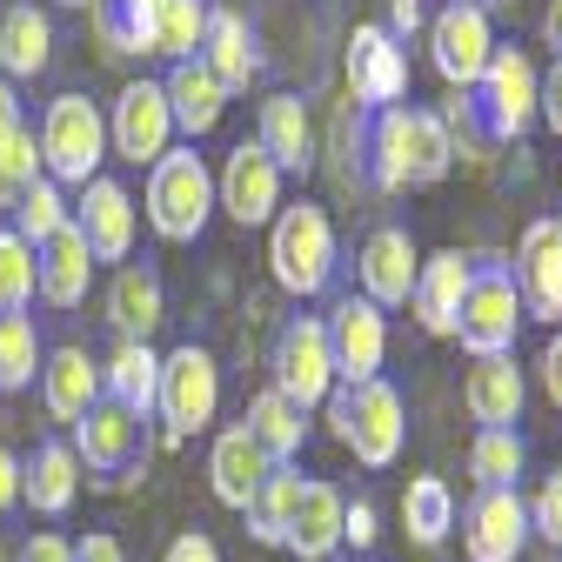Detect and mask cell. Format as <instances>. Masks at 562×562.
<instances>
[{
    "label": "cell",
    "mask_w": 562,
    "mask_h": 562,
    "mask_svg": "<svg viewBox=\"0 0 562 562\" xmlns=\"http://www.w3.org/2000/svg\"><path fill=\"white\" fill-rule=\"evenodd\" d=\"M328 422H335V442L356 456L362 469H389L402 456V436H408V422H402V395L375 375V382H341L328 395Z\"/></svg>",
    "instance_id": "obj_4"
},
{
    "label": "cell",
    "mask_w": 562,
    "mask_h": 562,
    "mask_svg": "<svg viewBox=\"0 0 562 562\" xmlns=\"http://www.w3.org/2000/svg\"><path fill=\"white\" fill-rule=\"evenodd\" d=\"M34 140H41V175L54 188H88L94 168L108 161V114L88 94H54Z\"/></svg>",
    "instance_id": "obj_3"
},
{
    "label": "cell",
    "mask_w": 562,
    "mask_h": 562,
    "mask_svg": "<svg viewBox=\"0 0 562 562\" xmlns=\"http://www.w3.org/2000/svg\"><path fill=\"white\" fill-rule=\"evenodd\" d=\"M522 369H516V356H475V369H469V382H462V402H469V415L482 422V429H509V422L522 415Z\"/></svg>",
    "instance_id": "obj_29"
},
{
    "label": "cell",
    "mask_w": 562,
    "mask_h": 562,
    "mask_svg": "<svg viewBox=\"0 0 562 562\" xmlns=\"http://www.w3.org/2000/svg\"><path fill=\"white\" fill-rule=\"evenodd\" d=\"M161 562H222V549L207 542L201 529H181V536L168 542V555H161Z\"/></svg>",
    "instance_id": "obj_46"
},
{
    "label": "cell",
    "mask_w": 562,
    "mask_h": 562,
    "mask_svg": "<svg viewBox=\"0 0 562 562\" xmlns=\"http://www.w3.org/2000/svg\"><path fill=\"white\" fill-rule=\"evenodd\" d=\"M542 389H549V402L562 408V328H555L549 348H542Z\"/></svg>",
    "instance_id": "obj_49"
},
{
    "label": "cell",
    "mask_w": 562,
    "mask_h": 562,
    "mask_svg": "<svg viewBox=\"0 0 562 562\" xmlns=\"http://www.w3.org/2000/svg\"><path fill=\"white\" fill-rule=\"evenodd\" d=\"M207 34V0H155V54L194 60Z\"/></svg>",
    "instance_id": "obj_38"
},
{
    "label": "cell",
    "mask_w": 562,
    "mask_h": 562,
    "mask_svg": "<svg viewBox=\"0 0 562 562\" xmlns=\"http://www.w3.org/2000/svg\"><path fill=\"white\" fill-rule=\"evenodd\" d=\"M148 228L161 241H194L207 228V207H215V175L194 148H168L155 168H148Z\"/></svg>",
    "instance_id": "obj_5"
},
{
    "label": "cell",
    "mask_w": 562,
    "mask_h": 562,
    "mask_svg": "<svg viewBox=\"0 0 562 562\" xmlns=\"http://www.w3.org/2000/svg\"><path fill=\"white\" fill-rule=\"evenodd\" d=\"M47 348H41V328L34 315H0V395H14L41 375Z\"/></svg>",
    "instance_id": "obj_37"
},
{
    "label": "cell",
    "mask_w": 562,
    "mask_h": 562,
    "mask_svg": "<svg viewBox=\"0 0 562 562\" xmlns=\"http://www.w3.org/2000/svg\"><path fill=\"white\" fill-rule=\"evenodd\" d=\"M155 389H161V356L148 341H121L101 369V395L134 408V415H155Z\"/></svg>",
    "instance_id": "obj_31"
},
{
    "label": "cell",
    "mask_w": 562,
    "mask_h": 562,
    "mask_svg": "<svg viewBox=\"0 0 562 562\" xmlns=\"http://www.w3.org/2000/svg\"><path fill=\"white\" fill-rule=\"evenodd\" d=\"M75 228H81V241H88L94 261H127V255H134V228H140V207H134V194H127L121 181L94 175V181L81 188Z\"/></svg>",
    "instance_id": "obj_16"
},
{
    "label": "cell",
    "mask_w": 562,
    "mask_h": 562,
    "mask_svg": "<svg viewBox=\"0 0 562 562\" xmlns=\"http://www.w3.org/2000/svg\"><path fill=\"white\" fill-rule=\"evenodd\" d=\"M75 562H127V549H121L108 529H94V536H81V542H75Z\"/></svg>",
    "instance_id": "obj_48"
},
{
    "label": "cell",
    "mask_w": 562,
    "mask_h": 562,
    "mask_svg": "<svg viewBox=\"0 0 562 562\" xmlns=\"http://www.w3.org/2000/svg\"><path fill=\"white\" fill-rule=\"evenodd\" d=\"M67 222H75V207H67V194H60V188H54L47 175H41V181H34V188H27L21 201H14V235H21L27 248L54 241V235H60Z\"/></svg>",
    "instance_id": "obj_40"
},
{
    "label": "cell",
    "mask_w": 562,
    "mask_h": 562,
    "mask_svg": "<svg viewBox=\"0 0 562 562\" xmlns=\"http://www.w3.org/2000/svg\"><path fill=\"white\" fill-rule=\"evenodd\" d=\"M75 456H81V475H101V482H134L148 469V422L121 402H94L81 422H75Z\"/></svg>",
    "instance_id": "obj_9"
},
{
    "label": "cell",
    "mask_w": 562,
    "mask_h": 562,
    "mask_svg": "<svg viewBox=\"0 0 562 562\" xmlns=\"http://www.w3.org/2000/svg\"><path fill=\"white\" fill-rule=\"evenodd\" d=\"M255 148H261L281 175H308V168H315L308 108H302L295 94H268V101H261V127H255Z\"/></svg>",
    "instance_id": "obj_25"
},
{
    "label": "cell",
    "mask_w": 562,
    "mask_h": 562,
    "mask_svg": "<svg viewBox=\"0 0 562 562\" xmlns=\"http://www.w3.org/2000/svg\"><path fill=\"white\" fill-rule=\"evenodd\" d=\"M34 181H41V140H34V127L21 121L8 140H0V207L14 215V201H21Z\"/></svg>",
    "instance_id": "obj_42"
},
{
    "label": "cell",
    "mask_w": 562,
    "mask_h": 562,
    "mask_svg": "<svg viewBox=\"0 0 562 562\" xmlns=\"http://www.w3.org/2000/svg\"><path fill=\"white\" fill-rule=\"evenodd\" d=\"M281 462L241 429V422H235V429H222L215 436V456H207V482H215V503H228V509H248L255 503V488L274 475Z\"/></svg>",
    "instance_id": "obj_20"
},
{
    "label": "cell",
    "mask_w": 562,
    "mask_h": 562,
    "mask_svg": "<svg viewBox=\"0 0 562 562\" xmlns=\"http://www.w3.org/2000/svg\"><path fill=\"white\" fill-rule=\"evenodd\" d=\"M14 127H21V94H14V81H0V140Z\"/></svg>",
    "instance_id": "obj_52"
},
{
    "label": "cell",
    "mask_w": 562,
    "mask_h": 562,
    "mask_svg": "<svg viewBox=\"0 0 562 562\" xmlns=\"http://www.w3.org/2000/svg\"><path fill=\"white\" fill-rule=\"evenodd\" d=\"M456 161V140L436 114L422 108H382L375 127H369V181L402 194V188H429L442 181Z\"/></svg>",
    "instance_id": "obj_2"
},
{
    "label": "cell",
    "mask_w": 562,
    "mask_h": 562,
    "mask_svg": "<svg viewBox=\"0 0 562 562\" xmlns=\"http://www.w3.org/2000/svg\"><path fill=\"white\" fill-rule=\"evenodd\" d=\"M88 14L108 54H155V0H94Z\"/></svg>",
    "instance_id": "obj_35"
},
{
    "label": "cell",
    "mask_w": 562,
    "mask_h": 562,
    "mask_svg": "<svg viewBox=\"0 0 562 562\" xmlns=\"http://www.w3.org/2000/svg\"><path fill=\"white\" fill-rule=\"evenodd\" d=\"M14 562H75V542L54 536V529H34V536L21 542V555H14Z\"/></svg>",
    "instance_id": "obj_45"
},
{
    "label": "cell",
    "mask_w": 562,
    "mask_h": 562,
    "mask_svg": "<svg viewBox=\"0 0 562 562\" xmlns=\"http://www.w3.org/2000/svg\"><path fill=\"white\" fill-rule=\"evenodd\" d=\"M529 529H536L542 542H562V475H549V482L536 488V503H529Z\"/></svg>",
    "instance_id": "obj_43"
},
{
    "label": "cell",
    "mask_w": 562,
    "mask_h": 562,
    "mask_svg": "<svg viewBox=\"0 0 562 562\" xmlns=\"http://www.w3.org/2000/svg\"><path fill=\"white\" fill-rule=\"evenodd\" d=\"M268 261H274V281L289 295H322L335 281V222H328V207H315V201L281 207L274 235H268Z\"/></svg>",
    "instance_id": "obj_6"
},
{
    "label": "cell",
    "mask_w": 562,
    "mask_h": 562,
    "mask_svg": "<svg viewBox=\"0 0 562 562\" xmlns=\"http://www.w3.org/2000/svg\"><path fill=\"white\" fill-rule=\"evenodd\" d=\"M429 47H436V75L469 94L482 75H488V60H496V34H488V8H442L436 27H429Z\"/></svg>",
    "instance_id": "obj_12"
},
{
    "label": "cell",
    "mask_w": 562,
    "mask_h": 562,
    "mask_svg": "<svg viewBox=\"0 0 562 562\" xmlns=\"http://www.w3.org/2000/svg\"><path fill=\"white\" fill-rule=\"evenodd\" d=\"M75 496H81V456H75V442H41L21 462V503L34 516H67Z\"/></svg>",
    "instance_id": "obj_23"
},
{
    "label": "cell",
    "mask_w": 562,
    "mask_h": 562,
    "mask_svg": "<svg viewBox=\"0 0 562 562\" xmlns=\"http://www.w3.org/2000/svg\"><path fill=\"white\" fill-rule=\"evenodd\" d=\"M161 94H168L175 134H188V140L215 134V127H222V114H228V88L207 75L201 60H175V67H168V81H161Z\"/></svg>",
    "instance_id": "obj_22"
},
{
    "label": "cell",
    "mask_w": 562,
    "mask_h": 562,
    "mask_svg": "<svg viewBox=\"0 0 562 562\" xmlns=\"http://www.w3.org/2000/svg\"><path fill=\"white\" fill-rule=\"evenodd\" d=\"M348 88H356L362 108H402V88H408V54L395 47L389 27H356L348 41Z\"/></svg>",
    "instance_id": "obj_18"
},
{
    "label": "cell",
    "mask_w": 562,
    "mask_h": 562,
    "mask_svg": "<svg viewBox=\"0 0 562 562\" xmlns=\"http://www.w3.org/2000/svg\"><path fill=\"white\" fill-rule=\"evenodd\" d=\"M529 542V503L516 488H482L462 516V549L469 562H516Z\"/></svg>",
    "instance_id": "obj_15"
},
{
    "label": "cell",
    "mask_w": 562,
    "mask_h": 562,
    "mask_svg": "<svg viewBox=\"0 0 562 562\" xmlns=\"http://www.w3.org/2000/svg\"><path fill=\"white\" fill-rule=\"evenodd\" d=\"M168 148H175V114H168L161 81H127L108 108V155H121L134 168H155Z\"/></svg>",
    "instance_id": "obj_10"
},
{
    "label": "cell",
    "mask_w": 562,
    "mask_h": 562,
    "mask_svg": "<svg viewBox=\"0 0 562 562\" xmlns=\"http://www.w3.org/2000/svg\"><path fill=\"white\" fill-rule=\"evenodd\" d=\"M542 27H549V41L562 47V0H549V21H542Z\"/></svg>",
    "instance_id": "obj_53"
},
{
    "label": "cell",
    "mask_w": 562,
    "mask_h": 562,
    "mask_svg": "<svg viewBox=\"0 0 562 562\" xmlns=\"http://www.w3.org/2000/svg\"><path fill=\"white\" fill-rule=\"evenodd\" d=\"M536 114H542V121L562 134V60L549 67V75H542V88H536Z\"/></svg>",
    "instance_id": "obj_47"
},
{
    "label": "cell",
    "mask_w": 562,
    "mask_h": 562,
    "mask_svg": "<svg viewBox=\"0 0 562 562\" xmlns=\"http://www.w3.org/2000/svg\"><path fill=\"white\" fill-rule=\"evenodd\" d=\"M422 27V0H395L389 8V34H415Z\"/></svg>",
    "instance_id": "obj_51"
},
{
    "label": "cell",
    "mask_w": 562,
    "mask_h": 562,
    "mask_svg": "<svg viewBox=\"0 0 562 562\" xmlns=\"http://www.w3.org/2000/svg\"><path fill=\"white\" fill-rule=\"evenodd\" d=\"M516 295H522V315H536V322H555L562 328V222L555 215H542V222H529V235H522V248H516Z\"/></svg>",
    "instance_id": "obj_14"
},
{
    "label": "cell",
    "mask_w": 562,
    "mask_h": 562,
    "mask_svg": "<svg viewBox=\"0 0 562 562\" xmlns=\"http://www.w3.org/2000/svg\"><path fill=\"white\" fill-rule=\"evenodd\" d=\"M41 295V248H27L14 228H0V315H21Z\"/></svg>",
    "instance_id": "obj_39"
},
{
    "label": "cell",
    "mask_w": 562,
    "mask_h": 562,
    "mask_svg": "<svg viewBox=\"0 0 562 562\" xmlns=\"http://www.w3.org/2000/svg\"><path fill=\"white\" fill-rule=\"evenodd\" d=\"M161 315H168V302H161V274L121 261L114 281H108V322H114V335H121V341H148V335L161 328Z\"/></svg>",
    "instance_id": "obj_27"
},
{
    "label": "cell",
    "mask_w": 562,
    "mask_h": 562,
    "mask_svg": "<svg viewBox=\"0 0 562 562\" xmlns=\"http://www.w3.org/2000/svg\"><path fill=\"white\" fill-rule=\"evenodd\" d=\"M14 503H21V456L0 449V516H8Z\"/></svg>",
    "instance_id": "obj_50"
},
{
    "label": "cell",
    "mask_w": 562,
    "mask_h": 562,
    "mask_svg": "<svg viewBox=\"0 0 562 562\" xmlns=\"http://www.w3.org/2000/svg\"><path fill=\"white\" fill-rule=\"evenodd\" d=\"M241 429H248L274 462H295V456H302V436H308V422H302V408H295L289 395L261 389V395L248 402V422H241Z\"/></svg>",
    "instance_id": "obj_34"
},
{
    "label": "cell",
    "mask_w": 562,
    "mask_h": 562,
    "mask_svg": "<svg viewBox=\"0 0 562 562\" xmlns=\"http://www.w3.org/2000/svg\"><path fill=\"white\" fill-rule=\"evenodd\" d=\"M41 402H47L54 422H81L101 402V362L88 356L81 341L47 348V362H41Z\"/></svg>",
    "instance_id": "obj_21"
},
{
    "label": "cell",
    "mask_w": 562,
    "mask_h": 562,
    "mask_svg": "<svg viewBox=\"0 0 562 562\" xmlns=\"http://www.w3.org/2000/svg\"><path fill=\"white\" fill-rule=\"evenodd\" d=\"M522 322H529V315H522V295H516V274H509L496 255H482L475 274H469L462 315H456L462 348H469V356H509Z\"/></svg>",
    "instance_id": "obj_8"
},
{
    "label": "cell",
    "mask_w": 562,
    "mask_h": 562,
    "mask_svg": "<svg viewBox=\"0 0 562 562\" xmlns=\"http://www.w3.org/2000/svg\"><path fill=\"white\" fill-rule=\"evenodd\" d=\"M555 222H562V215H555Z\"/></svg>",
    "instance_id": "obj_55"
},
{
    "label": "cell",
    "mask_w": 562,
    "mask_h": 562,
    "mask_svg": "<svg viewBox=\"0 0 562 562\" xmlns=\"http://www.w3.org/2000/svg\"><path fill=\"white\" fill-rule=\"evenodd\" d=\"M222 408V369L207 348H175L161 356V389H155V415H161V442H188L201 436Z\"/></svg>",
    "instance_id": "obj_7"
},
{
    "label": "cell",
    "mask_w": 562,
    "mask_h": 562,
    "mask_svg": "<svg viewBox=\"0 0 562 562\" xmlns=\"http://www.w3.org/2000/svg\"><path fill=\"white\" fill-rule=\"evenodd\" d=\"M469 475L482 488H516V475H522V436L516 429H482L475 449H469Z\"/></svg>",
    "instance_id": "obj_41"
},
{
    "label": "cell",
    "mask_w": 562,
    "mask_h": 562,
    "mask_svg": "<svg viewBox=\"0 0 562 562\" xmlns=\"http://www.w3.org/2000/svg\"><path fill=\"white\" fill-rule=\"evenodd\" d=\"M215 194H222V207L241 228H261V222L281 215V168L255 148V140H241V148L222 161V175H215Z\"/></svg>",
    "instance_id": "obj_17"
},
{
    "label": "cell",
    "mask_w": 562,
    "mask_h": 562,
    "mask_svg": "<svg viewBox=\"0 0 562 562\" xmlns=\"http://www.w3.org/2000/svg\"><path fill=\"white\" fill-rule=\"evenodd\" d=\"M295 496H302V475H295V462H281V469L255 488V503L241 509V516H248V536H255V542H281V536H289V516H295Z\"/></svg>",
    "instance_id": "obj_36"
},
{
    "label": "cell",
    "mask_w": 562,
    "mask_h": 562,
    "mask_svg": "<svg viewBox=\"0 0 562 562\" xmlns=\"http://www.w3.org/2000/svg\"><path fill=\"white\" fill-rule=\"evenodd\" d=\"M47 54H54V27H47V14L34 8V0H21V8L0 14V67H8V75H21V81L41 75Z\"/></svg>",
    "instance_id": "obj_32"
},
{
    "label": "cell",
    "mask_w": 562,
    "mask_h": 562,
    "mask_svg": "<svg viewBox=\"0 0 562 562\" xmlns=\"http://www.w3.org/2000/svg\"><path fill=\"white\" fill-rule=\"evenodd\" d=\"M536 88H542L536 60H529L522 47H496V60H488V75L469 88V101L456 94L449 114H436V121L456 127L462 148L482 161V148H503V140H522V134H529V121H536Z\"/></svg>",
    "instance_id": "obj_1"
},
{
    "label": "cell",
    "mask_w": 562,
    "mask_h": 562,
    "mask_svg": "<svg viewBox=\"0 0 562 562\" xmlns=\"http://www.w3.org/2000/svg\"><path fill=\"white\" fill-rule=\"evenodd\" d=\"M449 8H482V0H449Z\"/></svg>",
    "instance_id": "obj_54"
},
{
    "label": "cell",
    "mask_w": 562,
    "mask_h": 562,
    "mask_svg": "<svg viewBox=\"0 0 562 562\" xmlns=\"http://www.w3.org/2000/svg\"><path fill=\"white\" fill-rule=\"evenodd\" d=\"M402 529L415 536V549L449 542V529H456V488L442 475H415L402 488Z\"/></svg>",
    "instance_id": "obj_33"
},
{
    "label": "cell",
    "mask_w": 562,
    "mask_h": 562,
    "mask_svg": "<svg viewBox=\"0 0 562 562\" xmlns=\"http://www.w3.org/2000/svg\"><path fill=\"white\" fill-rule=\"evenodd\" d=\"M469 274H475V261L469 255H429L415 268V315H422V328L429 335H456V315H462V295H469Z\"/></svg>",
    "instance_id": "obj_24"
},
{
    "label": "cell",
    "mask_w": 562,
    "mask_h": 562,
    "mask_svg": "<svg viewBox=\"0 0 562 562\" xmlns=\"http://www.w3.org/2000/svg\"><path fill=\"white\" fill-rule=\"evenodd\" d=\"M88 281H94V255H88L81 228L67 222L54 241H41V302L47 308H81L88 302Z\"/></svg>",
    "instance_id": "obj_30"
},
{
    "label": "cell",
    "mask_w": 562,
    "mask_h": 562,
    "mask_svg": "<svg viewBox=\"0 0 562 562\" xmlns=\"http://www.w3.org/2000/svg\"><path fill=\"white\" fill-rule=\"evenodd\" d=\"M415 268H422V255H415L408 228H375V235L362 241V255H356L362 302H375V308H402V302L415 295Z\"/></svg>",
    "instance_id": "obj_19"
},
{
    "label": "cell",
    "mask_w": 562,
    "mask_h": 562,
    "mask_svg": "<svg viewBox=\"0 0 562 562\" xmlns=\"http://www.w3.org/2000/svg\"><path fill=\"white\" fill-rule=\"evenodd\" d=\"M207 75H215L228 94L235 88H248L255 75H261V54H255V34H248V21L241 14H228V8H207V34H201V54H194Z\"/></svg>",
    "instance_id": "obj_28"
},
{
    "label": "cell",
    "mask_w": 562,
    "mask_h": 562,
    "mask_svg": "<svg viewBox=\"0 0 562 562\" xmlns=\"http://www.w3.org/2000/svg\"><path fill=\"white\" fill-rule=\"evenodd\" d=\"M268 389L289 395L302 415L335 395V356H328L322 315H295L289 328H281V341H274V382H268Z\"/></svg>",
    "instance_id": "obj_11"
},
{
    "label": "cell",
    "mask_w": 562,
    "mask_h": 562,
    "mask_svg": "<svg viewBox=\"0 0 562 562\" xmlns=\"http://www.w3.org/2000/svg\"><path fill=\"white\" fill-rule=\"evenodd\" d=\"M375 536H382V529H375V503H369V496H356V503L341 509V542L375 549Z\"/></svg>",
    "instance_id": "obj_44"
},
{
    "label": "cell",
    "mask_w": 562,
    "mask_h": 562,
    "mask_svg": "<svg viewBox=\"0 0 562 562\" xmlns=\"http://www.w3.org/2000/svg\"><path fill=\"white\" fill-rule=\"evenodd\" d=\"M328 328V356H335V382H375L382 375V356H389V322L375 302H335V315L322 322Z\"/></svg>",
    "instance_id": "obj_13"
},
{
    "label": "cell",
    "mask_w": 562,
    "mask_h": 562,
    "mask_svg": "<svg viewBox=\"0 0 562 562\" xmlns=\"http://www.w3.org/2000/svg\"><path fill=\"white\" fill-rule=\"evenodd\" d=\"M341 509H348V503H341V488H335V482H302L281 549H295L302 562H328V555L341 549Z\"/></svg>",
    "instance_id": "obj_26"
}]
</instances>
